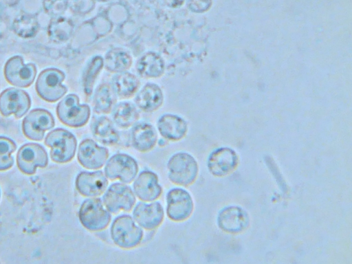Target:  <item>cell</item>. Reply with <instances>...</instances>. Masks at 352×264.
Instances as JSON below:
<instances>
[{
  "mask_svg": "<svg viewBox=\"0 0 352 264\" xmlns=\"http://www.w3.org/2000/svg\"><path fill=\"white\" fill-rule=\"evenodd\" d=\"M45 144L51 148L50 157L52 161L63 164L70 162L74 157L77 140L69 131L56 129L47 133Z\"/></svg>",
  "mask_w": 352,
  "mask_h": 264,
  "instance_id": "cell-1",
  "label": "cell"
},
{
  "mask_svg": "<svg viewBox=\"0 0 352 264\" xmlns=\"http://www.w3.org/2000/svg\"><path fill=\"white\" fill-rule=\"evenodd\" d=\"M167 168L170 181L177 186H188L192 184L198 174L197 161L187 153L179 152L172 155Z\"/></svg>",
  "mask_w": 352,
  "mask_h": 264,
  "instance_id": "cell-2",
  "label": "cell"
},
{
  "mask_svg": "<svg viewBox=\"0 0 352 264\" xmlns=\"http://www.w3.org/2000/svg\"><path fill=\"white\" fill-rule=\"evenodd\" d=\"M113 242L120 248L132 249L139 245L143 239V231L129 215L116 218L111 227Z\"/></svg>",
  "mask_w": 352,
  "mask_h": 264,
  "instance_id": "cell-3",
  "label": "cell"
},
{
  "mask_svg": "<svg viewBox=\"0 0 352 264\" xmlns=\"http://www.w3.org/2000/svg\"><path fill=\"white\" fill-rule=\"evenodd\" d=\"M79 220L84 228L92 232L102 231L107 228L111 221L109 212L104 208L99 198H90L81 204Z\"/></svg>",
  "mask_w": 352,
  "mask_h": 264,
  "instance_id": "cell-4",
  "label": "cell"
},
{
  "mask_svg": "<svg viewBox=\"0 0 352 264\" xmlns=\"http://www.w3.org/2000/svg\"><path fill=\"white\" fill-rule=\"evenodd\" d=\"M90 113L89 107L80 104L78 97L74 94L62 99L56 107L58 119L62 123L71 127L84 126L89 119Z\"/></svg>",
  "mask_w": 352,
  "mask_h": 264,
  "instance_id": "cell-5",
  "label": "cell"
},
{
  "mask_svg": "<svg viewBox=\"0 0 352 264\" xmlns=\"http://www.w3.org/2000/svg\"><path fill=\"white\" fill-rule=\"evenodd\" d=\"M65 74L56 68H47L38 75L35 87L38 95L43 100L54 102L61 98L67 89L62 82Z\"/></svg>",
  "mask_w": 352,
  "mask_h": 264,
  "instance_id": "cell-6",
  "label": "cell"
},
{
  "mask_svg": "<svg viewBox=\"0 0 352 264\" xmlns=\"http://www.w3.org/2000/svg\"><path fill=\"white\" fill-rule=\"evenodd\" d=\"M138 164L131 156L125 153H117L107 162L105 176L111 180L119 179L123 183H131L138 172Z\"/></svg>",
  "mask_w": 352,
  "mask_h": 264,
  "instance_id": "cell-7",
  "label": "cell"
},
{
  "mask_svg": "<svg viewBox=\"0 0 352 264\" xmlns=\"http://www.w3.org/2000/svg\"><path fill=\"white\" fill-rule=\"evenodd\" d=\"M4 76L11 85L18 87H28L34 80L36 67L34 63L25 64L20 56L9 58L4 66Z\"/></svg>",
  "mask_w": 352,
  "mask_h": 264,
  "instance_id": "cell-8",
  "label": "cell"
},
{
  "mask_svg": "<svg viewBox=\"0 0 352 264\" xmlns=\"http://www.w3.org/2000/svg\"><path fill=\"white\" fill-rule=\"evenodd\" d=\"M102 203L109 212L117 214L121 211L131 210L135 203V197L129 186L115 183L104 193Z\"/></svg>",
  "mask_w": 352,
  "mask_h": 264,
  "instance_id": "cell-9",
  "label": "cell"
},
{
  "mask_svg": "<svg viewBox=\"0 0 352 264\" xmlns=\"http://www.w3.org/2000/svg\"><path fill=\"white\" fill-rule=\"evenodd\" d=\"M55 122L52 113L44 109L32 110L23 120L22 130L24 135L32 140L41 141L45 131L52 129Z\"/></svg>",
  "mask_w": 352,
  "mask_h": 264,
  "instance_id": "cell-10",
  "label": "cell"
},
{
  "mask_svg": "<svg viewBox=\"0 0 352 264\" xmlns=\"http://www.w3.org/2000/svg\"><path fill=\"white\" fill-rule=\"evenodd\" d=\"M48 156L44 148L38 144L28 143L23 145L16 155V164L19 170L26 175H33L37 167L45 168Z\"/></svg>",
  "mask_w": 352,
  "mask_h": 264,
  "instance_id": "cell-11",
  "label": "cell"
},
{
  "mask_svg": "<svg viewBox=\"0 0 352 264\" xmlns=\"http://www.w3.org/2000/svg\"><path fill=\"white\" fill-rule=\"evenodd\" d=\"M166 213L168 217L177 222L188 219L193 211V201L184 189L175 188L166 195Z\"/></svg>",
  "mask_w": 352,
  "mask_h": 264,
  "instance_id": "cell-12",
  "label": "cell"
},
{
  "mask_svg": "<svg viewBox=\"0 0 352 264\" xmlns=\"http://www.w3.org/2000/svg\"><path fill=\"white\" fill-rule=\"evenodd\" d=\"M30 105V96L22 89L10 87L0 94V113L3 116L14 114L16 118H20L28 112Z\"/></svg>",
  "mask_w": 352,
  "mask_h": 264,
  "instance_id": "cell-13",
  "label": "cell"
},
{
  "mask_svg": "<svg viewBox=\"0 0 352 264\" xmlns=\"http://www.w3.org/2000/svg\"><path fill=\"white\" fill-rule=\"evenodd\" d=\"M108 157V150L91 139L82 140L79 145L78 160L87 169L96 170L102 168Z\"/></svg>",
  "mask_w": 352,
  "mask_h": 264,
  "instance_id": "cell-14",
  "label": "cell"
},
{
  "mask_svg": "<svg viewBox=\"0 0 352 264\" xmlns=\"http://www.w3.org/2000/svg\"><path fill=\"white\" fill-rule=\"evenodd\" d=\"M75 184L78 192L82 196L96 197L106 190L108 181L102 171H82L77 175Z\"/></svg>",
  "mask_w": 352,
  "mask_h": 264,
  "instance_id": "cell-15",
  "label": "cell"
},
{
  "mask_svg": "<svg viewBox=\"0 0 352 264\" xmlns=\"http://www.w3.org/2000/svg\"><path fill=\"white\" fill-rule=\"evenodd\" d=\"M133 218L142 228L152 230L158 228L164 220V210L160 202L139 203L133 210Z\"/></svg>",
  "mask_w": 352,
  "mask_h": 264,
  "instance_id": "cell-16",
  "label": "cell"
},
{
  "mask_svg": "<svg viewBox=\"0 0 352 264\" xmlns=\"http://www.w3.org/2000/svg\"><path fill=\"white\" fill-rule=\"evenodd\" d=\"M133 189L136 196L144 201H153L158 199L162 192L157 175L150 170L140 173L133 184Z\"/></svg>",
  "mask_w": 352,
  "mask_h": 264,
  "instance_id": "cell-17",
  "label": "cell"
},
{
  "mask_svg": "<svg viewBox=\"0 0 352 264\" xmlns=\"http://www.w3.org/2000/svg\"><path fill=\"white\" fill-rule=\"evenodd\" d=\"M237 155L229 148H220L214 151L209 156L208 167L210 172L216 176H223L231 172L237 164Z\"/></svg>",
  "mask_w": 352,
  "mask_h": 264,
  "instance_id": "cell-18",
  "label": "cell"
},
{
  "mask_svg": "<svg viewBox=\"0 0 352 264\" xmlns=\"http://www.w3.org/2000/svg\"><path fill=\"white\" fill-rule=\"evenodd\" d=\"M247 213L238 206H228L223 208L218 216V224L224 231L239 232L248 225Z\"/></svg>",
  "mask_w": 352,
  "mask_h": 264,
  "instance_id": "cell-19",
  "label": "cell"
},
{
  "mask_svg": "<svg viewBox=\"0 0 352 264\" xmlns=\"http://www.w3.org/2000/svg\"><path fill=\"white\" fill-rule=\"evenodd\" d=\"M157 129L165 139L177 141L182 139L187 132V123L181 117L173 114H164L157 122Z\"/></svg>",
  "mask_w": 352,
  "mask_h": 264,
  "instance_id": "cell-20",
  "label": "cell"
},
{
  "mask_svg": "<svg viewBox=\"0 0 352 264\" xmlns=\"http://www.w3.org/2000/svg\"><path fill=\"white\" fill-rule=\"evenodd\" d=\"M131 138L133 148L140 152L146 153L155 146L157 135L152 125L140 123L132 129Z\"/></svg>",
  "mask_w": 352,
  "mask_h": 264,
  "instance_id": "cell-21",
  "label": "cell"
},
{
  "mask_svg": "<svg viewBox=\"0 0 352 264\" xmlns=\"http://www.w3.org/2000/svg\"><path fill=\"white\" fill-rule=\"evenodd\" d=\"M91 130L94 137L100 143L107 146L116 144L119 141V134L112 122L105 116L93 119Z\"/></svg>",
  "mask_w": 352,
  "mask_h": 264,
  "instance_id": "cell-22",
  "label": "cell"
},
{
  "mask_svg": "<svg viewBox=\"0 0 352 264\" xmlns=\"http://www.w3.org/2000/svg\"><path fill=\"white\" fill-rule=\"evenodd\" d=\"M163 94L161 89L155 84H146L135 98L137 106L146 112L157 109L162 104Z\"/></svg>",
  "mask_w": 352,
  "mask_h": 264,
  "instance_id": "cell-23",
  "label": "cell"
},
{
  "mask_svg": "<svg viewBox=\"0 0 352 264\" xmlns=\"http://www.w3.org/2000/svg\"><path fill=\"white\" fill-rule=\"evenodd\" d=\"M137 70L143 77H159L162 75L164 70V60L155 53H146L138 60Z\"/></svg>",
  "mask_w": 352,
  "mask_h": 264,
  "instance_id": "cell-24",
  "label": "cell"
},
{
  "mask_svg": "<svg viewBox=\"0 0 352 264\" xmlns=\"http://www.w3.org/2000/svg\"><path fill=\"white\" fill-rule=\"evenodd\" d=\"M74 24L71 20L63 16H55L47 28V34L51 41L63 43L67 41L72 34Z\"/></svg>",
  "mask_w": 352,
  "mask_h": 264,
  "instance_id": "cell-25",
  "label": "cell"
},
{
  "mask_svg": "<svg viewBox=\"0 0 352 264\" xmlns=\"http://www.w3.org/2000/svg\"><path fill=\"white\" fill-rule=\"evenodd\" d=\"M113 120L118 126L126 129L132 126L138 119L139 113L131 102H120L113 111Z\"/></svg>",
  "mask_w": 352,
  "mask_h": 264,
  "instance_id": "cell-26",
  "label": "cell"
},
{
  "mask_svg": "<svg viewBox=\"0 0 352 264\" xmlns=\"http://www.w3.org/2000/svg\"><path fill=\"white\" fill-rule=\"evenodd\" d=\"M12 29L20 37L28 38L36 34L39 24L34 16L30 14H21L14 19Z\"/></svg>",
  "mask_w": 352,
  "mask_h": 264,
  "instance_id": "cell-27",
  "label": "cell"
},
{
  "mask_svg": "<svg viewBox=\"0 0 352 264\" xmlns=\"http://www.w3.org/2000/svg\"><path fill=\"white\" fill-rule=\"evenodd\" d=\"M138 78L128 72H123L115 76L112 79V86L116 94L122 98L133 95L138 88Z\"/></svg>",
  "mask_w": 352,
  "mask_h": 264,
  "instance_id": "cell-28",
  "label": "cell"
},
{
  "mask_svg": "<svg viewBox=\"0 0 352 264\" xmlns=\"http://www.w3.org/2000/svg\"><path fill=\"white\" fill-rule=\"evenodd\" d=\"M106 69L111 72H122L130 67L132 59L122 49L111 50L105 56Z\"/></svg>",
  "mask_w": 352,
  "mask_h": 264,
  "instance_id": "cell-29",
  "label": "cell"
},
{
  "mask_svg": "<svg viewBox=\"0 0 352 264\" xmlns=\"http://www.w3.org/2000/svg\"><path fill=\"white\" fill-rule=\"evenodd\" d=\"M114 103L111 89L107 84L100 85L96 91L94 98V108L98 113H109Z\"/></svg>",
  "mask_w": 352,
  "mask_h": 264,
  "instance_id": "cell-30",
  "label": "cell"
},
{
  "mask_svg": "<svg viewBox=\"0 0 352 264\" xmlns=\"http://www.w3.org/2000/svg\"><path fill=\"white\" fill-rule=\"evenodd\" d=\"M104 61L100 56H94L85 68L82 77L84 91L89 95L92 93L93 87L98 74L102 68Z\"/></svg>",
  "mask_w": 352,
  "mask_h": 264,
  "instance_id": "cell-31",
  "label": "cell"
},
{
  "mask_svg": "<svg viewBox=\"0 0 352 264\" xmlns=\"http://www.w3.org/2000/svg\"><path fill=\"white\" fill-rule=\"evenodd\" d=\"M16 149V145L11 139L0 136V170L10 168L14 160L12 153Z\"/></svg>",
  "mask_w": 352,
  "mask_h": 264,
  "instance_id": "cell-32",
  "label": "cell"
},
{
  "mask_svg": "<svg viewBox=\"0 0 352 264\" xmlns=\"http://www.w3.org/2000/svg\"><path fill=\"white\" fill-rule=\"evenodd\" d=\"M43 6L48 14L59 16L66 10L68 6V0H43Z\"/></svg>",
  "mask_w": 352,
  "mask_h": 264,
  "instance_id": "cell-33",
  "label": "cell"
},
{
  "mask_svg": "<svg viewBox=\"0 0 352 264\" xmlns=\"http://www.w3.org/2000/svg\"><path fill=\"white\" fill-rule=\"evenodd\" d=\"M70 10L78 14H86L94 8L95 0H68Z\"/></svg>",
  "mask_w": 352,
  "mask_h": 264,
  "instance_id": "cell-34",
  "label": "cell"
},
{
  "mask_svg": "<svg viewBox=\"0 0 352 264\" xmlns=\"http://www.w3.org/2000/svg\"><path fill=\"white\" fill-rule=\"evenodd\" d=\"M188 8L194 12H204L207 11L212 5V0H188Z\"/></svg>",
  "mask_w": 352,
  "mask_h": 264,
  "instance_id": "cell-35",
  "label": "cell"
},
{
  "mask_svg": "<svg viewBox=\"0 0 352 264\" xmlns=\"http://www.w3.org/2000/svg\"><path fill=\"white\" fill-rule=\"evenodd\" d=\"M165 4L170 8H177L181 6L185 0H163Z\"/></svg>",
  "mask_w": 352,
  "mask_h": 264,
  "instance_id": "cell-36",
  "label": "cell"
},
{
  "mask_svg": "<svg viewBox=\"0 0 352 264\" xmlns=\"http://www.w3.org/2000/svg\"><path fill=\"white\" fill-rule=\"evenodd\" d=\"M158 144L160 146H163L166 144V142H164V140H160L158 142Z\"/></svg>",
  "mask_w": 352,
  "mask_h": 264,
  "instance_id": "cell-37",
  "label": "cell"
},
{
  "mask_svg": "<svg viewBox=\"0 0 352 264\" xmlns=\"http://www.w3.org/2000/svg\"><path fill=\"white\" fill-rule=\"evenodd\" d=\"M98 1H102V2H105V1H110V0H97Z\"/></svg>",
  "mask_w": 352,
  "mask_h": 264,
  "instance_id": "cell-38",
  "label": "cell"
},
{
  "mask_svg": "<svg viewBox=\"0 0 352 264\" xmlns=\"http://www.w3.org/2000/svg\"><path fill=\"white\" fill-rule=\"evenodd\" d=\"M0 196H1V194H0Z\"/></svg>",
  "mask_w": 352,
  "mask_h": 264,
  "instance_id": "cell-39",
  "label": "cell"
}]
</instances>
